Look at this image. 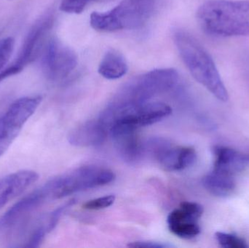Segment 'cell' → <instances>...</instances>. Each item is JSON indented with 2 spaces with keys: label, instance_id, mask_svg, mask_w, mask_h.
Returning <instances> with one entry per match:
<instances>
[{
  "label": "cell",
  "instance_id": "cell-1",
  "mask_svg": "<svg viewBox=\"0 0 249 248\" xmlns=\"http://www.w3.org/2000/svg\"><path fill=\"white\" fill-rule=\"evenodd\" d=\"M196 17L212 36H249V0H208L199 7Z\"/></svg>",
  "mask_w": 249,
  "mask_h": 248
},
{
  "label": "cell",
  "instance_id": "cell-2",
  "mask_svg": "<svg viewBox=\"0 0 249 248\" xmlns=\"http://www.w3.org/2000/svg\"><path fill=\"white\" fill-rule=\"evenodd\" d=\"M174 42L183 62L193 78L214 97L225 102L229 99L213 58L196 38L188 32L177 31Z\"/></svg>",
  "mask_w": 249,
  "mask_h": 248
},
{
  "label": "cell",
  "instance_id": "cell-3",
  "mask_svg": "<svg viewBox=\"0 0 249 248\" xmlns=\"http://www.w3.org/2000/svg\"><path fill=\"white\" fill-rule=\"evenodd\" d=\"M179 76L174 68L152 70L134 77L116 93L107 110L114 112L139 106L177 87Z\"/></svg>",
  "mask_w": 249,
  "mask_h": 248
},
{
  "label": "cell",
  "instance_id": "cell-4",
  "mask_svg": "<svg viewBox=\"0 0 249 248\" xmlns=\"http://www.w3.org/2000/svg\"><path fill=\"white\" fill-rule=\"evenodd\" d=\"M156 0H122L107 12H93L90 23L95 30L113 32L143 27L153 14Z\"/></svg>",
  "mask_w": 249,
  "mask_h": 248
},
{
  "label": "cell",
  "instance_id": "cell-5",
  "mask_svg": "<svg viewBox=\"0 0 249 248\" xmlns=\"http://www.w3.org/2000/svg\"><path fill=\"white\" fill-rule=\"evenodd\" d=\"M115 179L113 171L96 165H86L74 169L48 181L43 188L50 200L61 199L76 192L105 186Z\"/></svg>",
  "mask_w": 249,
  "mask_h": 248
},
{
  "label": "cell",
  "instance_id": "cell-6",
  "mask_svg": "<svg viewBox=\"0 0 249 248\" xmlns=\"http://www.w3.org/2000/svg\"><path fill=\"white\" fill-rule=\"evenodd\" d=\"M53 25L54 16L52 13H47L36 20L29 30L16 61L0 71V83L19 74L42 55Z\"/></svg>",
  "mask_w": 249,
  "mask_h": 248
},
{
  "label": "cell",
  "instance_id": "cell-7",
  "mask_svg": "<svg viewBox=\"0 0 249 248\" xmlns=\"http://www.w3.org/2000/svg\"><path fill=\"white\" fill-rule=\"evenodd\" d=\"M40 96L20 98L13 102L0 116V157L10 148L25 124L42 102Z\"/></svg>",
  "mask_w": 249,
  "mask_h": 248
},
{
  "label": "cell",
  "instance_id": "cell-8",
  "mask_svg": "<svg viewBox=\"0 0 249 248\" xmlns=\"http://www.w3.org/2000/svg\"><path fill=\"white\" fill-rule=\"evenodd\" d=\"M41 55L42 71L46 78L53 82L68 77L78 64L74 51L55 38L48 40Z\"/></svg>",
  "mask_w": 249,
  "mask_h": 248
},
{
  "label": "cell",
  "instance_id": "cell-9",
  "mask_svg": "<svg viewBox=\"0 0 249 248\" xmlns=\"http://www.w3.org/2000/svg\"><path fill=\"white\" fill-rule=\"evenodd\" d=\"M203 214L201 205L194 202H184L179 208L168 215V228L171 232L182 239H193L200 232L198 221Z\"/></svg>",
  "mask_w": 249,
  "mask_h": 248
},
{
  "label": "cell",
  "instance_id": "cell-10",
  "mask_svg": "<svg viewBox=\"0 0 249 248\" xmlns=\"http://www.w3.org/2000/svg\"><path fill=\"white\" fill-rule=\"evenodd\" d=\"M137 128L121 122H115L109 131L115 148L126 163L134 164L144 154V144L138 136Z\"/></svg>",
  "mask_w": 249,
  "mask_h": 248
},
{
  "label": "cell",
  "instance_id": "cell-11",
  "mask_svg": "<svg viewBox=\"0 0 249 248\" xmlns=\"http://www.w3.org/2000/svg\"><path fill=\"white\" fill-rule=\"evenodd\" d=\"M39 187L13 205L0 218V234L10 232L26 221L29 215L47 202L46 195Z\"/></svg>",
  "mask_w": 249,
  "mask_h": 248
},
{
  "label": "cell",
  "instance_id": "cell-12",
  "mask_svg": "<svg viewBox=\"0 0 249 248\" xmlns=\"http://www.w3.org/2000/svg\"><path fill=\"white\" fill-rule=\"evenodd\" d=\"M33 170H20L0 179V210L38 180Z\"/></svg>",
  "mask_w": 249,
  "mask_h": 248
},
{
  "label": "cell",
  "instance_id": "cell-13",
  "mask_svg": "<svg viewBox=\"0 0 249 248\" xmlns=\"http://www.w3.org/2000/svg\"><path fill=\"white\" fill-rule=\"evenodd\" d=\"M108 131L109 128L100 119L89 120L71 131L69 142L76 147H96L105 142Z\"/></svg>",
  "mask_w": 249,
  "mask_h": 248
},
{
  "label": "cell",
  "instance_id": "cell-14",
  "mask_svg": "<svg viewBox=\"0 0 249 248\" xmlns=\"http://www.w3.org/2000/svg\"><path fill=\"white\" fill-rule=\"evenodd\" d=\"M213 170L235 176L249 166V154L228 147L216 146L213 148Z\"/></svg>",
  "mask_w": 249,
  "mask_h": 248
},
{
  "label": "cell",
  "instance_id": "cell-15",
  "mask_svg": "<svg viewBox=\"0 0 249 248\" xmlns=\"http://www.w3.org/2000/svg\"><path fill=\"white\" fill-rule=\"evenodd\" d=\"M197 159L196 150L191 147H165L156 157L161 167L167 171H179L191 167Z\"/></svg>",
  "mask_w": 249,
  "mask_h": 248
},
{
  "label": "cell",
  "instance_id": "cell-16",
  "mask_svg": "<svg viewBox=\"0 0 249 248\" xmlns=\"http://www.w3.org/2000/svg\"><path fill=\"white\" fill-rule=\"evenodd\" d=\"M127 71V61L124 55L115 50H109L105 54L98 68L99 74L109 80L122 78Z\"/></svg>",
  "mask_w": 249,
  "mask_h": 248
},
{
  "label": "cell",
  "instance_id": "cell-17",
  "mask_svg": "<svg viewBox=\"0 0 249 248\" xmlns=\"http://www.w3.org/2000/svg\"><path fill=\"white\" fill-rule=\"evenodd\" d=\"M205 189L212 195L219 198H227L235 189L234 176L212 170L203 179Z\"/></svg>",
  "mask_w": 249,
  "mask_h": 248
},
{
  "label": "cell",
  "instance_id": "cell-18",
  "mask_svg": "<svg viewBox=\"0 0 249 248\" xmlns=\"http://www.w3.org/2000/svg\"><path fill=\"white\" fill-rule=\"evenodd\" d=\"M216 239L221 247L225 248H247L248 245L244 239L233 234L216 233Z\"/></svg>",
  "mask_w": 249,
  "mask_h": 248
},
{
  "label": "cell",
  "instance_id": "cell-19",
  "mask_svg": "<svg viewBox=\"0 0 249 248\" xmlns=\"http://www.w3.org/2000/svg\"><path fill=\"white\" fill-rule=\"evenodd\" d=\"M99 0H63L60 10L70 14H80L89 4Z\"/></svg>",
  "mask_w": 249,
  "mask_h": 248
},
{
  "label": "cell",
  "instance_id": "cell-20",
  "mask_svg": "<svg viewBox=\"0 0 249 248\" xmlns=\"http://www.w3.org/2000/svg\"><path fill=\"white\" fill-rule=\"evenodd\" d=\"M15 48L14 38L9 36L0 40V71L7 65Z\"/></svg>",
  "mask_w": 249,
  "mask_h": 248
},
{
  "label": "cell",
  "instance_id": "cell-21",
  "mask_svg": "<svg viewBox=\"0 0 249 248\" xmlns=\"http://www.w3.org/2000/svg\"><path fill=\"white\" fill-rule=\"evenodd\" d=\"M115 201V195H107V196L88 201L83 205V207L84 209L90 210V211H98V210L109 208L111 205H113Z\"/></svg>",
  "mask_w": 249,
  "mask_h": 248
},
{
  "label": "cell",
  "instance_id": "cell-22",
  "mask_svg": "<svg viewBox=\"0 0 249 248\" xmlns=\"http://www.w3.org/2000/svg\"><path fill=\"white\" fill-rule=\"evenodd\" d=\"M128 248H167L172 247L171 245L153 241H137L129 243Z\"/></svg>",
  "mask_w": 249,
  "mask_h": 248
}]
</instances>
